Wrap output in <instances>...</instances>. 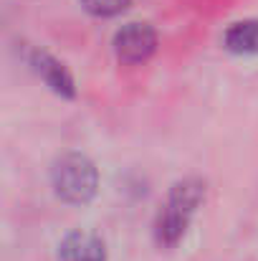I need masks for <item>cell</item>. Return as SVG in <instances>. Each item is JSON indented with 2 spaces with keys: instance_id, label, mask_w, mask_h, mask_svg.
I'll use <instances>...</instances> for the list:
<instances>
[{
  "instance_id": "1",
  "label": "cell",
  "mask_w": 258,
  "mask_h": 261,
  "mask_svg": "<svg viewBox=\"0 0 258 261\" xmlns=\"http://www.w3.org/2000/svg\"><path fill=\"white\" fill-rule=\"evenodd\" d=\"M203 193H205V185L195 177H187L182 182H177L167 195V203L162 205L160 216H157V223H155V236L162 246H175L187 226H190V218L192 213L197 211L200 200H203Z\"/></svg>"
},
{
  "instance_id": "2",
  "label": "cell",
  "mask_w": 258,
  "mask_h": 261,
  "mask_svg": "<svg viewBox=\"0 0 258 261\" xmlns=\"http://www.w3.org/2000/svg\"><path fill=\"white\" fill-rule=\"evenodd\" d=\"M51 180H53L56 195L61 200L76 203V205L91 200L96 193V185H99V175H96L94 163L79 152H69V155L59 158L53 165Z\"/></svg>"
},
{
  "instance_id": "3",
  "label": "cell",
  "mask_w": 258,
  "mask_h": 261,
  "mask_svg": "<svg viewBox=\"0 0 258 261\" xmlns=\"http://www.w3.org/2000/svg\"><path fill=\"white\" fill-rule=\"evenodd\" d=\"M157 48V33L147 23H127L114 36V51L124 64H139Z\"/></svg>"
},
{
  "instance_id": "4",
  "label": "cell",
  "mask_w": 258,
  "mask_h": 261,
  "mask_svg": "<svg viewBox=\"0 0 258 261\" xmlns=\"http://www.w3.org/2000/svg\"><path fill=\"white\" fill-rule=\"evenodd\" d=\"M61 261H106V251L104 244L94 236V233H71L64 239L61 251H59Z\"/></svg>"
},
{
  "instance_id": "5",
  "label": "cell",
  "mask_w": 258,
  "mask_h": 261,
  "mask_svg": "<svg viewBox=\"0 0 258 261\" xmlns=\"http://www.w3.org/2000/svg\"><path fill=\"white\" fill-rule=\"evenodd\" d=\"M33 69L38 71V76L53 89L56 94H64V96H74V79L69 76V71L64 69V64H59L53 56L43 54V51H36L33 59H31Z\"/></svg>"
},
{
  "instance_id": "6",
  "label": "cell",
  "mask_w": 258,
  "mask_h": 261,
  "mask_svg": "<svg viewBox=\"0 0 258 261\" xmlns=\"http://www.w3.org/2000/svg\"><path fill=\"white\" fill-rule=\"evenodd\" d=\"M225 48L233 54H258V20H241L225 31Z\"/></svg>"
},
{
  "instance_id": "7",
  "label": "cell",
  "mask_w": 258,
  "mask_h": 261,
  "mask_svg": "<svg viewBox=\"0 0 258 261\" xmlns=\"http://www.w3.org/2000/svg\"><path fill=\"white\" fill-rule=\"evenodd\" d=\"M132 0H81L84 10H89L91 15H99V18H111V15H119L129 8Z\"/></svg>"
}]
</instances>
